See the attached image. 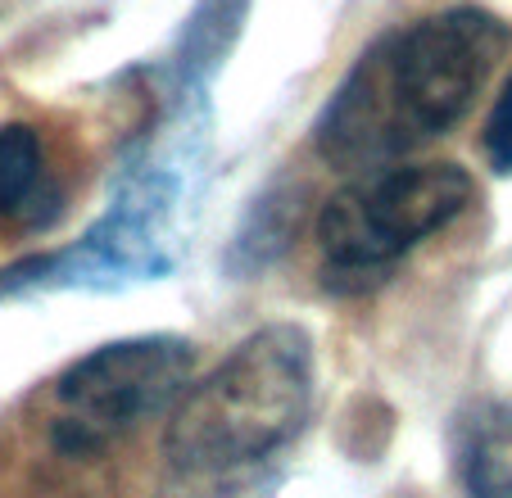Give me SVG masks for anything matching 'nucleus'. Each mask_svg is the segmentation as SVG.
I'll list each match as a JSON object with an SVG mask.
<instances>
[{
  "label": "nucleus",
  "instance_id": "nucleus-1",
  "mask_svg": "<svg viewBox=\"0 0 512 498\" xmlns=\"http://www.w3.org/2000/svg\"><path fill=\"white\" fill-rule=\"evenodd\" d=\"M512 32L481 5L390 28L354 59L313 118V154L336 173H377L454 132L508 55Z\"/></svg>",
  "mask_w": 512,
  "mask_h": 498
},
{
  "label": "nucleus",
  "instance_id": "nucleus-2",
  "mask_svg": "<svg viewBox=\"0 0 512 498\" xmlns=\"http://www.w3.org/2000/svg\"><path fill=\"white\" fill-rule=\"evenodd\" d=\"M209 163L204 91H173L168 118L123 154L105 213L73 245L19 259L0 272V299L127 290L164 281L191 249Z\"/></svg>",
  "mask_w": 512,
  "mask_h": 498
},
{
  "label": "nucleus",
  "instance_id": "nucleus-3",
  "mask_svg": "<svg viewBox=\"0 0 512 498\" xmlns=\"http://www.w3.org/2000/svg\"><path fill=\"white\" fill-rule=\"evenodd\" d=\"M313 408V336L300 322L259 326L168 412L164 458L177 476H232L295 440Z\"/></svg>",
  "mask_w": 512,
  "mask_h": 498
},
{
  "label": "nucleus",
  "instance_id": "nucleus-4",
  "mask_svg": "<svg viewBox=\"0 0 512 498\" xmlns=\"http://www.w3.org/2000/svg\"><path fill=\"white\" fill-rule=\"evenodd\" d=\"M476 182L458 163H390L358 173L331 200H322L313 236L322 249L327 286L345 290L386 277L426 236L463 218Z\"/></svg>",
  "mask_w": 512,
  "mask_h": 498
},
{
  "label": "nucleus",
  "instance_id": "nucleus-5",
  "mask_svg": "<svg viewBox=\"0 0 512 498\" xmlns=\"http://www.w3.org/2000/svg\"><path fill=\"white\" fill-rule=\"evenodd\" d=\"M195 372V345L182 336H127L82 354L55 381V449L87 458L141 422L173 412Z\"/></svg>",
  "mask_w": 512,
  "mask_h": 498
},
{
  "label": "nucleus",
  "instance_id": "nucleus-6",
  "mask_svg": "<svg viewBox=\"0 0 512 498\" xmlns=\"http://www.w3.org/2000/svg\"><path fill=\"white\" fill-rule=\"evenodd\" d=\"M64 213V191L46 168L41 132L28 123L0 127V222L50 227Z\"/></svg>",
  "mask_w": 512,
  "mask_h": 498
},
{
  "label": "nucleus",
  "instance_id": "nucleus-7",
  "mask_svg": "<svg viewBox=\"0 0 512 498\" xmlns=\"http://www.w3.org/2000/svg\"><path fill=\"white\" fill-rule=\"evenodd\" d=\"M467 498H512V399L481 403L458 444Z\"/></svg>",
  "mask_w": 512,
  "mask_h": 498
},
{
  "label": "nucleus",
  "instance_id": "nucleus-8",
  "mask_svg": "<svg viewBox=\"0 0 512 498\" xmlns=\"http://www.w3.org/2000/svg\"><path fill=\"white\" fill-rule=\"evenodd\" d=\"M481 145H485V159H490L494 173L512 177V77L503 82V91L494 96L490 114H485Z\"/></svg>",
  "mask_w": 512,
  "mask_h": 498
}]
</instances>
